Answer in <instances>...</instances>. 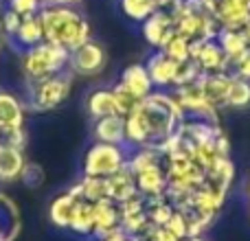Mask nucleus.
<instances>
[{
	"mask_svg": "<svg viewBox=\"0 0 250 241\" xmlns=\"http://www.w3.org/2000/svg\"><path fill=\"white\" fill-rule=\"evenodd\" d=\"M185 110L180 108L173 92H151L138 103L134 112L125 117V142L136 147H160L178 132Z\"/></svg>",
	"mask_w": 250,
	"mask_h": 241,
	"instance_id": "obj_1",
	"label": "nucleus"
},
{
	"mask_svg": "<svg viewBox=\"0 0 250 241\" xmlns=\"http://www.w3.org/2000/svg\"><path fill=\"white\" fill-rule=\"evenodd\" d=\"M40 20H42L44 40L57 46H64L66 51H73L90 40V22L75 7H66V4L42 7Z\"/></svg>",
	"mask_w": 250,
	"mask_h": 241,
	"instance_id": "obj_2",
	"label": "nucleus"
},
{
	"mask_svg": "<svg viewBox=\"0 0 250 241\" xmlns=\"http://www.w3.org/2000/svg\"><path fill=\"white\" fill-rule=\"evenodd\" d=\"M68 60H70V51L44 40L38 46H31L26 51H22L20 70L24 75L26 83H33L68 70Z\"/></svg>",
	"mask_w": 250,
	"mask_h": 241,
	"instance_id": "obj_3",
	"label": "nucleus"
},
{
	"mask_svg": "<svg viewBox=\"0 0 250 241\" xmlns=\"http://www.w3.org/2000/svg\"><path fill=\"white\" fill-rule=\"evenodd\" d=\"M26 108L35 110V112H51V110L60 108L66 99L70 97L73 90V73L64 70L53 77H46L42 81L26 83Z\"/></svg>",
	"mask_w": 250,
	"mask_h": 241,
	"instance_id": "obj_4",
	"label": "nucleus"
},
{
	"mask_svg": "<svg viewBox=\"0 0 250 241\" xmlns=\"http://www.w3.org/2000/svg\"><path fill=\"white\" fill-rule=\"evenodd\" d=\"M127 162V151L123 145H110V142H95L88 147L82 162V176L108 178L121 171Z\"/></svg>",
	"mask_w": 250,
	"mask_h": 241,
	"instance_id": "obj_5",
	"label": "nucleus"
},
{
	"mask_svg": "<svg viewBox=\"0 0 250 241\" xmlns=\"http://www.w3.org/2000/svg\"><path fill=\"white\" fill-rule=\"evenodd\" d=\"M105 66H108V53L104 44L95 42L92 38L70 51L68 70L77 77H97L105 70Z\"/></svg>",
	"mask_w": 250,
	"mask_h": 241,
	"instance_id": "obj_6",
	"label": "nucleus"
},
{
	"mask_svg": "<svg viewBox=\"0 0 250 241\" xmlns=\"http://www.w3.org/2000/svg\"><path fill=\"white\" fill-rule=\"evenodd\" d=\"M189 60L198 64L202 73H230V60L215 40H191Z\"/></svg>",
	"mask_w": 250,
	"mask_h": 241,
	"instance_id": "obj_7",
	"label": "nucleus"
},
{
	"mask_svg": "<svg viewBox=\"0 0 250 241\" xmlns=\"http://www.w3.org/2000/svg\"><path fill=\"white\" fill-rule=\"evenodd\" d=\"M173 97L178 99V103L185 110L187 117H198V119L211 120V123H220V112L207 103L202 90H200V86L195 81L173 88Z\"/></svg>",
	"mask_w": 250,
	"mask_h": 241,
	"instance_id": "obj_8",
	"label": "nucleus"
},
{
	"mask_svg": "<svg viewBox=\"0 0 250 241\" xmlns=\"http://www.w3.org/2000/svg\"><path fill=\"white\" fill-rule=\"evenodd\" d=\"M235 180V164L230 158H220L215 164H213L208 171H204V180H202V189L207 191L208 195L217 200L220 204L226 202V195H229L230 186H233Z\"/></svg>",
	"mask_w": 250,
	"mask_h": 241,
	"instance_id": "obj_9",
	"label": "nucleus"
},
{
	"mask_svg": "<svg viewBox=\"0 0 250 241\" xmlns=\"http://www.w3.org/2000/svg\"><path fill=\"white\" fill-rule=\"evenodd\" d=\"M26 123V103L11 90H0V136L24 129Z\"/></svg>",
	"mask_w": 250,
	"mask_h": 241,
	"instance_id": "obj_10",
	"label": "nucleus"
},
{
	"mask_svg": "<svg viewBox=\"0 0 250 241\" xmlns=\"http://www.w3.org/2000/svg\"><path fill=\"white\" fill-rule=\"evenodd\" d=\"M176 35V20H173L169 9H158L156 13H151L145 22H143V38L147 40V44L160 51L165 48V44Z\"/></svg>",
	"mask_w": 250,
	"mask_h": 241,
	"instance_id": "obj_11",
	"label": "nucleus"
},
{
	"mask_svg": "<svg viewBox=\"0 0 250 241\" xmlns=\"http://www.w3.org/2000/svg\"><path fill=\"white\" fill-rule=\"evenodd\" d=\"M202 90L204 99L211 108H215L217 112L226 110V101H229V90L233 83V75L230 73H202L195 81Z\"/></svg>",
	"mask_w": 250,
	"mask_h": 241,
	"instance_id": "obj_12",
	"label": "nucleus"
},
{
	"mask_svg": "<svg viewBox=\"0 0 250 241\" xmlns=\"http://www.w3.org/2000/svg\"><path fill=\"white\" fill-rule=\"evenodd\" d=\"M119 217H121V230L127 233L129 237H143L151 228L145 213V198L143 195H136V198L119 204Z\"/></svg>",
	"mask_w": 250,
	"mask_h": 241,
	"instance_id": "obj_13",
	"label": "nucleus"
},
{
	"mask_svg": "<svg viewBox=\"0 0 250 241\" xmlns=\"http://www.w3.org/2000/svg\"><path fill=\"white\" fill-rule=\"evenodd\" d=\"M134 180H136V189L143 198H154V195H163L167 191V171H165V162L151 164L145 167L143 171L134 173Z\"/></svg>",
	"mask_w": 250,
	"mask_h": 241,
	"instance_id": "obj_14",
	"label": "nucleus"
},
{
	"mask_svg": "<svg viewBox=\"0 0 250 241\" xmlns=\"http://www.w3.org/2000/svg\"><path fill=\"white\" fill-rule=\"evenodd\" d=\"M147 73L151 77L154 88H173L176 83V73H178V61L165 55L163 51H156L154 55L147 60Z\"/></svg>",
	"mask_w": 250,
	"mask_h": 241,
	"instance_id": "obj_15",
	"label": "nucleus"
},
{
	"mask_svg": "<svg viewBox=\"0 0 250 241\" xmlns=\"http://www.w3.org/2000/svg\"><path fill=\"white\" fill-rule=\"evenodd\" d=\"M24 164H26L24 149L13 147L4 141L0 142V182H2V184L20 180Z\"/></svg>",
	"mask_w": 250,
	"mask_h": 241,
	"instance_id": "obj_16",
	"label": "nucleus"
},
{
	"mask_svg": "<svg viewBox=\"0 0 250 241\" xmlns=\"http://www.w3.org/2000/svg\"><path fill=\"white\" fill-rule=\"evenodd\" d=\"M119 81H121L129 92H134L141 101L154 92V83H151V77H149V73H147V66L138 64V61L136 64L125 66L121 77H119Z\"/></svg>",
	"mask_w": 250,
	"mask_h": 241,
	"instance_id": "obj_17",
	"label": "nucleus"
},
{
	"mask_svg": "<svg viewBox=\"0 0 250 241\" xmlns=\"http://www.w3.org/2000/svg\"><path fill=\"white\" fill-rule=\"evenodd\" d=\"M105 180H108V200H112L114 204H123V202H127V200L141 195L136 189L134 173L127 169V164H125L121 171L108 176Z\"/></svg>",
	"mask_w": 250,
	"mask_h": 241,
	"instance_id": "obj_18",
	"label": "nucleus"
},
{
	"mask_svg": "<svg viewBox=\"0 0 250 241\" xmlns=\"http://www.w3.org/2000/svg\"><path fill=\"white\" fill-rule=\"evenodd\" d=\"M121 228V217H119V204H114L112 200H101L95 202V230L92 237H104L114 230Z\"/></svg>",
	"mask_w": 250,
	"mask_h": 241,
	"instance_id": "obj_19",
	"label": "nucleus"
},
{
	"mask_svg": "<svg viewBox=\"0 0 250 241\" xmlns=\"http://www.w3.org/2000/svg\"><path fill=\"white\" fill-rule=\"evenodd\" d=\"M95 141L110 142V145H125V117L121 114H110V117L95 120Z\"/></svg>",
	"mask_w": 250,
	"mask_h": 241,
	"instance_id": "obj_20",
	"label": "nucleus"
},
{
	"mask_svg": "<svg viewBox=\"0 0 250 241\" xmlns=\"http://www.w3.org/2000/svg\"><path fill=\"white\" fill-rule=\"evenodd\" d=\"M13 42L26 51L31 46H38L40 42H44V29H42V20H40V13H33V16H22L20 26H18L16 35H13Z\"/></svg>",
	"mask_w": 250,
	"mask_h": 241,
	"instance_id": "obj_21",
	"label": "nucleus"
},
{
	"mask_svg": "<svg viewBox=\"0 0 250 241\" xmlns=\"http://www.w3.org/2000/svg\"><path fill=\"white\" fill-rule=\"evenodd\" d=\"M77 200L66 191V193L57 195L51 204H48V220L55 228L60 230H68L70 228V220H73V208Z\"/></svg>",
	"mask_w": 250,
	"mask_h": 241,
	"instance_id": "obj_22",
	"label": "nucleus"
},
{
	"mask_svg": "<svg viewBox=\"0 0 250 241\" xmlns=\"http://www.w3.org/2000/svg\"><path fill=\"white\" fill-rule=\"evenodd\" d=\"M86 110L92 120L110 117V114H117L112 90H110V88H97V90H92L86 99Z\"/></svg>",
	"mask_w": 250,
	"mask_h": 241,
	"instance_id": "obj_23",
	"label": "nucleus"
},
{
	"mask_svg": "<svg viewBox=\"0 0 250 241\" xmlns=\"http://www.w3.org/2000/svg\"><path fill=\"white\" fill-rule=\"evenodd\" d=\"M68 230L75 235H92V230H95V202H88L83 198L75 202Z\"/></svg>",
	"mask_w": 250,
	"mask_h": 241,
	"instance_id": "obj_24",
	"label": "nucleus"
},
{
	"mask_svg": "<svg viewBox=\"0 0 250 241\" xmlns=\"http://www.w3.org/2000/svg\"><path fill=\"white\" fill-rule=\"evenodd\" d=\"M215 42L220 44L222 51L229 55L230 61H233L235 57H239V55H242V53L250 46L246 33H244V29H220V33H217Z\"/></svg>",
	"mask_w": 250,
	"mask_h": 241,
	"instance_id": "obj_25",
	"label": "nucleus"
},
{
	"mask_svg": "<svg viewBox=\"0 0 250 241\" xmlns=\"http://www.w3.org/2000/svg\"><path fill=\"white\" fill-rule=\"evenodd\" d=\"M173 211H176V206L165 193L154 195V198H145V213L151 226H165L169 221V217L173 215Z\"/></svg>",
	"mask_w": 250,
	"mask_h": 241,
	"instance_id": "obj_26",
	"label": "nucleus"
},
{
	"mask_svg": "<svg viewBox=\"0 0 250 241\" xmlns=\"http://www.w3.org/2000/svg\"><path fill=\"white\" fill-rule=\"evenodd\" d=\"M119 4H121L123 16L132 22H138V24H143L151 13L160 9L156 0H119Z\"/></svg>",
	"mask_w": 250,
	"mask_h": 241,
	"instance_id": "obj_27",
	"label": "nucleus"
},
{
	"mask_svg": "<svg viewBox=\"0 0 250 241\" xmlns=\"http://www.w3.org/2000/svg\"><path fill=\"white\" fill-rule=\"evenodd\" d=\"M79 186H82V198L88 200V202H101V200H108V180H105V178L82 176Z\"/></svg>",
	"mask_w": 250,
	"mask_h": 241,
	"instance_id": "obj_28",
	"label": "nucleus"
},
{
	"mask_svg": "<svg viewBox=\"0 0 250 241\" xmlns=\"http://www.w3.org/2000/svg\"><path fill=\"white\" fill-rule=\"evenodd\" d=\"M226 108H230V110H246V108H250V81L248 79L233 77Z\"/></svg>",
	"mask_w": 250,
	"mask_h": 241,
	"instance_id": "obj_29",
	"label": "nucleus"
},
{
	"mask_svg": "<svg viewBox=\"0 0 250 241\" xmlns=\"http://www.w3.org/2000/svg\"><path fill=\"white\" fill-rule=\"evenodd\" d=\"M110 90H112V97H114L117 114H121V117H127V114L134 112V110L138 108V103H141V99H138L134 92H129L121 81H117L112 88H110Z\"/></svg>",
	"mask_w": 250,
	"mask_h": 241,
	"instance_id": "obj_30",
	"label": "nucleus"
},
{
	"mask_svg": "<svg viewBox=\"0 0 250 241\" xmlns=\"http://www.w3.org/2000/svg\"><path fill=\"white\" fill-rule=\"evenodd\" d=\"M189 42H191L189 38L176 33L167 44H165V48H160V51L176 61H185V60H189Z\"/></svg>",
	"mask_w": 250,
	"mask_h": 241,
	"instance_id": "obj_31",
	"label": "nucleus"
},
{
	"mask_svg": "<svg viewBox=\"0 0 250 241\" xmlns=\"http://www.w3.org/2000/svg\"><path fill=\"white\" fill-rule=\"evenodd\" d=\"M200 75H202V70L198 68V64H195L193 60L178 61V73H176V83H173V88H178V86H187V83L198 81Z\"/></svg>",
	"mask_w": 250,
	"mask_h": 241,
	"instance_id": "obj_32",
	"label": "nucleus"
},
{
	"mask_svg": "<svg viewBox=\"0 0 250 241\" xmlns=\"http://www.w3.org/2000/svg\"><path fill=\"white\" fill-rule=\"evenodd\" d=\"M230 75L250 81V46L239 57H235V60L230 61Z\"/></svg>",
	"mask_w": 250,
	"mask_h": 241,
	"instance_id": "obj_33",
	"label": "nucleus"
},
{
	"mask_svg": "<svg viewBox=\"0 0 250 241\" xmlns=\"http://www.w3.org/2000/svg\"><path fill=\"white\" fill-rule=\"evenodd\" d=\"M20 182H24L26 186H40L44 182V171L40 164L35 162H29L26 160L24 169H22V176H20Z\"/></svg>",
	"mask_w": 250,
	"mask_h": 241,
	"instance_id": "obj_34",
	"label": "nucleus"
},
{
	"mask_svg": "<svg viewBox=\"0 0 250 241\" xmlns=\"http://www.w3.org/2000/svg\"><path fill=\"white\" fill-rule=\"evenodd\" d=\"M165 228L167 230H171L173 235H176L178 239H185V237H189V228H187V217H185V213L182 211H173V215L169 217V221L165 224Z\"/></svg>",
	"mask_w": 250,
	"mask_h": 241,
	"instance_id": "obj_35",
	"label": "nucleus"
},
{
	"mask_svg": "<svg viewBox=\"0 0 250 241\" xmlns=\"http://www.w3.org/2000/svg\"><path fill=\"white\" fill-rule=\"evenodd\" d=\"M7 9L16 11L18 16H33V13H40L42 2L40 0H7Z\"/></svg>",
	"mask_w": 250,
	"mask_h": 241,
	"instance_id": "obj_36",
	"label": "nucleus"
},
{
	"mask_svg": "<svg viewBox=\"0 0 250 241\" xmlns=\"http://www.w3.org/2000/svg\"><path fill=\"white\" fill-rule=\"evenodd\" d=\"M20 20H22V16H18L11 9H7V11L2 13V18H0V29H2L4 38H13V35H16L18 26H20Z\"/></svg>",
	"mask_w": 250,
	"mask_h": 241,
	"instance_id": "obj_37",
	"label": "nucleus"
},
{
	"mask_svg": "<svg viewBox=\"0 0 250 241\" xmlns=\"http://www.w3.org/2000/svg\"><path fill=\"white\" fill-rule=\"evenodd\" d=\"M141 239L143 241H180L171 230L165 228V226H151Z\"/></svg>",
	"mask_w": 250,
	"mask_h": 241,
	"instance_id": "obj_38",
	"label": "nucleus"
},
{
	"mask_svg": "<svg viewBox=\"0 0 250 241\" xmlns=\"http://www.w3.org/2000/svg\"><path fill=\"white\" fill-rule=\"evenodd\" d=\"M2 141L9 142V145H13V147H20V149H24V147H26V129H18V132L4 136Z\"/></svg>",
	"mask_w": 250,
	"mask_h": 241,
	"instance_id": "obj_39",
	"label": "nucleus"
},
{
	"mask_svg": "<svg viewBox=\"0 0 250 241\" xmlns=\"http://www.w3.org/2000/svg\"><path fill=\"white\" fill-rule=\"evenodd\" d=\"M97 241H132V237H129L127 233H123V230L119 228V230H114V233H110V235H104V237H99Z\"/></svg>",
	"mask_w": 250,
	"mask_h": 241,
	"instance_id": "obj_40",
	"label": "nucleus"
},
{
	"mask_svg": "<svg viewBox=\"0 0 250 241\" xmlns=\"http://www.w3.org/2000/svg\"><path fill=\"white\" fill-rule=\"evenodd\" d=\"M42 2V7H51V4H66V7H75V4H79L82 0H40Z\"/></svg>",
	"mask_w": 250,
	"mask_h": 241,
	"instance_id": "obj_41",
	"label": "nucleus"
},
{
	"mask_svg": "<svg viewBox=\"0 0 250 241\" xmlns=\"http://www.w3.org/2000/svg\"><path fill=\"white\" fill-rule=\"evenodd\" d=\"M156 2H158V7H160V9H171L173 4L178 2V0H156Z\"/></svg>",
	"mask_w": 250,
	"mask_h": 241,
	"instance_id": "obj_42",
	"label": "nucleus"
},
{
	"mask_svg": "<svg viewBox=\"0 0 250 241\" xmlns=\"http://www.w3.org/2000/svg\"><path fill=\"white\" fill-rule=\"evenodd\" d=\"M180 241H207L204 237H185V239H180Z\"/></svg>",
	"mask_w": 250,
	"mask_h": 241,
	"instance_id": "obj_43",
	"label": "nucleus"
},
{
	"mask_svg": "<svg viewBox=\"0 0 250 241\" xmlns=\"http://www.w3.org/2000/svg\"><path fill=\"white\" fill-rule=\"evenodd\" d=\"M244 33H246V38H248V44H250V22L246 26H244Z\"/></svg>",
	"mask_w": 250,
	"mask_h": 241,
	"instance_id": "obj_44",
	"label": "nucleus"
},
{
	"mask_svg": "<svg viewBox=\"0 0 250 241\" xmlns=\"http://www.w3.org/2000/svg\"><path fill=\"white\" fill-rule=\"evenodd\" d=\"M0 241H7V237H4V228L0 226Z\"/></svg>",
	"mask_w": 250,
	"mask_h": 241,
	"instance_id": "obj_45",
	"label": "nucleus"
},
{
	"mask_svg": "<svg viewBox=\"0 0 250 241\" xmlns=\"http://www.w3.org/2000/svg\"><path fill=\"white\" fill-rule=\"evenodd\" d=\"M246 195H248V202H250V180H248V184H246Z\"/></svg>",
	"mask_w": 250,
	"mask_h": 241,
	"instance_id": "obj_46",
	"label": "nucleus"
},
{
	"mask_svg": "<svg viewBox=\"0 0 250 241\" xmlns=\"http://www.w3.org/2000/svg\"><path fill=\"white\" fill-rule=\"evenodd\" d=\"M132 241H143L141 237H132Z\"/></svg>",
	"mask_w": 250,
	"mask_h": 241,
	"instance_id": "obj_47",
	"label": "nucleus"
},
{
	"mask_svg": "<svg viewBox=\"0 0 250 241\" xmlns=\"http://www.w3.org/2000/svg\"><path fill=\"white\" fill-rule=\"evenodd\" d=\"M0 142H2V136H0Z\"/></svg>",
	"mask_w": 250,
	"mask_h": 241,
	"instance_id": "obj_48",
	"label": "nucleus"
}]
</instances>
